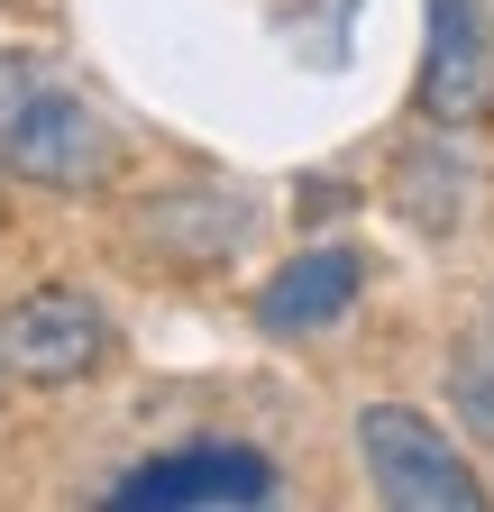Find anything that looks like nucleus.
<instances>
[{
    "mask_svg": "<svg viewBox=\"0 0 494 512\" xmlns=\"http://www.w3.org/2000/svg\"><path fill=\"white\" fill-rule=\"evenodd\" d=\"M0 174L28 192L92 202V192L119 183V128L46 55H0Z\"/></svg>",
    "mask_w": 494,
    "mask_h": 512,
    "instance_id": "obj_1",
    "label": "nucleus"
},
{
    "mask_svg": "<svg viewBox=\"0 0 494 512\" xmlns=\"http://www.w3.org/2000/svg\"><path fill=\"white\" fill-rule=\"evenodd\" d=\"M119 357V330L101 293L83 284H28L10 311H0V375L28 384V394H74Z\"/></svg>",
    "mask_w": 494,
    "mask_h": 512,
    "instance_id": "obj_2",
    "label": "nucleus"
},
{
    "mask_svg": "<svg viewBox=\"0 0 494 512\" xmlns=\"http://www.w3.org/2000/svg\"><path fill=\"white\" fill-rule=\"evenodd\" d=\"M357 458L394 512H485V485L458 448L440 439V421L412 403H366L357 412Z\"/></svg>",
    "mask_w": 494,
    "mask_h": 512,
    "instance_id": "obj_3",
    "label": "nucleus"
},
{
    "mask_svg": "<svg viewBox=\"0 0 494 512\" xmlns=\"http://www.w3.org/2000/svg\"><path fill=\"white\" fill-rule=\"evenodd\" d=\"M284 476L266 467V448L247 439H193V448H165V458L129 467L110 485V503H275Z\"/></svg>",
    "mask_w": 494,
    "mask_h": 512,
    "instance_id": "obj_4",
    "label": "nucleus"
},
{
    "mask_svg": "<svg viewBox=\"0 0 494 512\" xmlns=\"http://www.w3.org/2000/svg\"><path fill=\"white\" fill-rule=\"evenodd\" d=\"M421 110L430 119H485L494 110V28H485V0H430Z\"/></svg>",
    "mask_w": 494,
    "mask_h": 512,
    "instance_id": "obj_5",
    "label": "nucleus"
},
{
    "mask_svg": "<svg viewBox=\"0 0 494 512\" xmlns=\"http://www.w3.org/2000/svg\"><path fill=\"white\" fill-rule=\"evenodd\" d=\"M357 284H366V256L357 247H302L293 266H275L266 284H257V330L266 339H312V330H330V320H348V302H357Z\"/></svg>",
    "mask_w": 494,
    "mask_h": 512,
    "instance_id": "obj_6",
    "label": "nucleus"
},
{
    "mask_svg": "<svg viewBox=\"0 0 494 512\" xmlns=\"http://www.w3.org/2000/svg\"><path fill=\"white\" fill-rule=\"evenodd\" d=\"M449 403H458V421L494 448V293H485V311H476V330L449 348Z\"/></svg>",
    "mask_w": 494,
    "mask_h": 512,
    "instance_id": "obj_7",
    "label": "nucleus"
},
{
    "mask_svg": "<svg viewBox=\"0 0 494 512\" xmlns=\"http://www.w3.org/2000/svg\"><path fill=\"white\" fill-rule=\"evenodd\" d=\"M0 183H10V174H0Z\"/></svg>",
    "mask_w": 494,
    "mask_h": 512,
    "instance_id": "obj_8",
    "label": "nucleus"
},
{
    "mask_svg": "<svg viewBox=\"0 0 494 512\" xmlns=\"http://www.w3.org/2000/svg\"><path fill=\"white\" fill-rule=\"evenodd\" d=\"M0 384H10V375H0Z\"/></svg>",
    "mask_w": 494,
    "mask_h": 512,
    "instance_id": "obj_9",
    "label": "nucleus"
}]
</instances>
